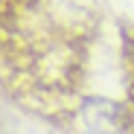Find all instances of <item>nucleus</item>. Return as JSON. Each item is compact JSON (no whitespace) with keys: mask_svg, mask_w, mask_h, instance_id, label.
Instances as JSON below:
<instances>
[{"mask_svg":"<svg viewBox=\"0 0 134 134\" xmlns=\"http://www.w3.org/2000/svg\"><path fill=\"white\" fill-rule=\"evenodd\" d=\"M93 18L76 0H0V82L41 114H76Z\"/></svg>","mask_w":134,"mask_h":134,"instance_id":"nucleus-1","label":"nucleus"},{"mask_svg":"<svg viewBox=\"0 0 134 134\" xmlns=\"http://www.w3.org/2000/svg\"><path fill=\"white\" fill-rule=\"evenodd\" d=\"M122 67H125V105H122V114H125L128 131H134V44H128L122 50Z\"/></svg>","mask_w":134,"mask_h":134,"instance_id":"nucleus-2","label":"nucleus"}]
</instances>
